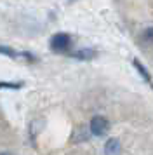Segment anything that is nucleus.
Instances as JSON below:
<instances>
[{"label":"nucleus","instance_id":"nucleus-1","mask_svg":"<svg viewBox=\"0 0 153 155\" xmlns=\"http://www.w3.org/2000/svg\"><path fill=\"white\" fill-rule=\"evenodd\" d=\"M71 47V37L66 33H56L50 38V49L56 52H66Z\"/></svg>","mask_w":153,"mask_h":155},{"label":"nucleus","instance_id":"nucleus-2","mask_svg":"<svg viewBox=\"0 0 153 155\" xmlns=\"http://www.w3.org/2000/svg\"><path fill=\"white\" fill-rule=\"evenodd\" d=\"M108 131V120L101 117V115H97L94 119L90 120V133L96 134V136H103L104 133Z\"/></svg>","mask_w":153,"mask_h":155},{"label":"nucleus","instance_id":"nucleus-3","mask_svg":"<svg viewBox=\"0 0 153 155\" xmlns=\"http://www.w3.org/2000/svg\"><path fill=\"white\" fill-rule=\"evenodd\" d=\"M104 152H106V155H117L120 152V143H118V140H108Z\"/></svg>","mask_w":153,"mask_h":155},{"label":"nucleus","instance_id":"nucleus-4","mask_svg":"<svg viewBox=\"0 0 153 155\" xmlns=\"http://www.w3.org/2000/svg\"><path fill=\"white\" fill-rule=\"evenodd\" d=\"M73 56L78 58V59H90V58L96 56V52L92 49H82V51H78V52H75Z\"/></svg>","mask_w":153,"mask_h":155},{"label":"nucleus","instance_id":"nucleus-5","mask_svg":"<svg viewBox=\"0 0 153 155\" xmlns=\"http://www.w3.org/2000/svg\"><path fill=\"white\" fill-rule=\"evenodd\" d=\"M134 66H136V68L139 70V73H141V75L145 77V80H146V82H151V77H150V73L146 71V68H145V66H143L141 63H139L138 59H134Z\"/></svg>","mask_w":153,"mask_h":155},{"label":"nucleus","instance_id":"nucleus-6","mask_svg":"<svg viewBox=\"0 0 153 155\" xmlns=\"http://www.w3.org/2000/svg\"><path fill=\"white\" fill-rule=\"evenodd\" d=\"M141 40H143L145 44H153V26H151V28H146L145 31H143Z\"/></svg>","mask_w":153,"mask_h":155},{"label":"nucleus","instance_id":"nucleus-7","mask_svg":"<svg viewBox=\"0 0 153 155\" xmlns=\"http://www.w3.org/2000/svg\"><path fill=\"white\" fill-rule=\"evenodd\" d=\"M23 84H7V82H0V87H7V89H19Z\"/></svg>","mask_w":153,"mask_h":155},{"label":"nucleus","instance_id":"nucleus-8","mask_svg":"<svg viewBox=\"0 0 153 155\" xmlns=\"http://www.w3.org/2000/svg\"><path fill=\"white\" fill-rule=\"evenodd\" d=\"M0 155H11V153H7V152H4V153H0Z\"/></svg>","mask_w":153,"mask_h":155}]
</instances>
